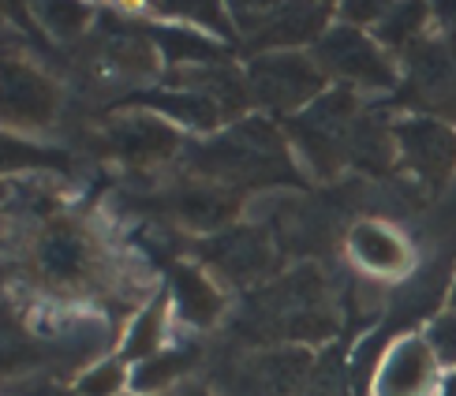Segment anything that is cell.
<instances>
[{
  "mask_svg": "<svg viewBox=\"0 0 456 396\" xmlns=\"http://www.w3.org/2000/svg\"><path fill=\"white\" fill-rule=\"evenodd\" d=\"M158 336H161V303L150 307V311L139 318V322H135V329H131V336H127L124 355H127V360H142V355H154Z\"/></svg>",
  "mask_w": 456,
  "mask_h": 396,
  "instance_id": "d6986e66",
  "label": "cell"
},
{
  "mask_svg": "<svg viewBox=\"0 0 456 396\" xmlns=\"http://www.w3.org/2000/svg\"><path fill=\"white\" fill-rule=\"evenodd\" d=\"M195 363V352L187 348V352H168V355H158V360H146L135 374V385L139 389H165V385H173L180 374Z\"/></svg>",
  "mask_w": 456,
  "mask_h": 396,
  "instance_id": "e0dca14e",
  "label": "cell"
},
{
  "mask_svg": "<svg viewBox=\"0 0 456 396\" xmlns=\"http://www.w3.org/2000/svg\"><path fill=\"white\" fill-rule=\"evenodd\" d=\"M449 258L452 255H438L401 295H396V322H408V318H419V314L438 307L442 288H445V277H449Z\"/></svg>",
  "mask_w": 456,
  "mask_h": 396,
  "instance_id": "7c38bea8",
  "label": "cell"
},
{
  "mask_svg": "<svg viewBox=\"0 0 456 396\" xmlns=\"http://www.w3.org/2000/svg\"><path fill=\"white\" fill-rule=\"evenodd\" d=\"M161 45L168 49L173 61H214V45L202 42L199 34H187V30H168L161 34Z\"/></svg>",
  "mask_w": 456,
  "mask_h": 396,
  "instance_id": "ffe728a7",
  "label": "cell"
},
{
  "mask_svg": "<svg viewBox=\"0 0 456 396\" xmlns=\"http://www.w3.org/2000/svg\"><path fill=\"white\" fill-rule=\"evenodd\" d=\"M176 210L191 224H199V229H214V224L232 217L236 206H232V198H228V195L210 191V187H199V191H183L176 198Z\"/></svg>",
  "mask_w": 456,
  "mask_h": 396,
  "instance_id": "2e32d148",
  "label": "cell"
},
{
  "mask_svg": "<svg viewBox=\"0 0 456 396\" xmlns=\"http://www.w3.org/2000/svg\"><path fill=\"white\" fill-rule=\"evenodd\" d=\"M187 396H206V392H199V389H191V392H187Z\"/></svg>",
  "mask_w": 456,
  "mask_h": 396,
  "instance_id": "d4e9b609",
  "label": "cell"
},
{
  "mask_svg": "<svg viewBox=\"0 0 456 396\" xmlns=\"http://www.w3.org/2000/svg\"><path fill=\"white\" fill-rule=\"evenodd\" d=\"M37 165L64 168L68 158L49 154V150H34V146H27V142H15V139L0 135V173H19V168H37Z\"/></svg>",
  "mask_w": 456,
  "mask_h": 396,
  "instance_id": "ac0fdd59",
  "label": "cell"
},
{
  "mask_svg": "<svg viewBox=\"0 0 456 396\" xmlns=\"http://www.w3.org/2000/svg\"><path fill=\"white\" fill-rule=\"evenodd\" d=\"M243 333L262 336H296V341H318L333 333V314L326 307V288L314 270H299L296 277L258 292L251 314L243 318Z\"/></svg>",
  "mask_w": 456,
  "mask_h": 396,
  "instance_id": "6da1fadb",
  "label": "cell"
},
{
  "mask_svg": "<svg viewBox=\"0 0 456 396\" xmlns=\"http://www.w3.org/2000/svg\"><path fill=\"white\" fill-rule=\"evenodd\" d=\"M311 360L303 352H270L224 374V396H296L307 382Z\"/></svg>",
  "mask_w": 456,
  "mask_h": 396,
  "instance_id": "3957f363",
  "label": "cell"
},
{
  "mask_svg": "<svg viewBox=\"0 0 456 396\" xmlns=\"http://www.w3.org/2000/svg\"><path fill=\"white\" fill-rule=\"evenodd\" d=\"M419 19H423V8H396L386 23H382V37L386 42H408V37L415 34V27H419Z\"/></svg>",
  "mask_w": 456,
  "mask_h": 396,
  "instance_id": "7402d4cb",
  "label": "cell"
},
{
  "mask_svg": "<svg viewBox=\"0 0 456 396\" xmlns=\"http://www.w3.org/2000/svg\"><path fill=\"white\" fill-rule=\"evenodd\" d=\"M173 285H176V303H180V311H183L187 322L210 326L214 318L221 314V295L214 292V285H210V280H206L202 273H195V270H176Z\"/></svg>",
  "mask_w": 456,
  "mask_h": 396,
  "instance_id": "9a60e30c",
  "label": "cell"
},
{
  "mask_svg": "<svg viewBox=\"0 0 456 396\" xmlns=\"http://www.w3.org/2000/svg\"><path fill=\"white\" fill-rule=\"evenodd\" d=\"M434 360L423 341H404L396 344L378 374V392L382 396H427L434 385Z\"/></svg>",
  "mask_w": 456,
  "mask_h": 396,
  "instance_id": "9c48e42d",
  "label": "cell"
},
{
  "mask_svg": "<svg viewBox=\"0 0 456 396\" xmlns=\"http://www.w3.org/2000/svg\"><path fill=\"white\" fill-rule=\"evenodd\" d=\"M251 86L258 101L273 109H296L318 93L322 75L303 56H262L251 68Z\"/></svg>",
  "mask_w": 456,
  "mask_h": 396,
  "instance_id": "5b68a950",
  "label": "cell"
},
{
  "mask_svg": "<svg viewBox=\"0 0 456 396\" xmlns=\"http://www.w3.org/2000/svg\"><path fill=\"white\" fill-rule=\"evenodd\" d=\"M202 255L214 262V266L228 277V280H255L273 266V247L270 239L255 229H236L224 232L214 243H206Z\"/></svg>",
  "mask_w": 456,
  "mask_h": 396,
  "instance_id": "ba28073f",
  "label": "cell"
},
{
  "mask_svg": "<svg viewBox=\"0 0 456 396\" xmlns=\"http://www.w3.org/2000/svg\"><path fill=\"white\" fill-rule=\"evenodd\" d=\"M430 344H434V352H438V360H442V363H456V311L434 322V329H430Z\"/></svg>",
  "mask_w": 456,
  "mask_h": 396,
  "instance_id": "603a6c76",
  "label": "cell"
},
{
  "mask_svg": "<svg viewBox=\"0 0 456 396\" xmlns=\"http://www.w3.org/2000/svg\"><path fill=\"white\" fill-rule=\"evenodd\" d=\"M120 385V367H98L83 378V396H112Z\"/></svg>",
  "mask_w": 456,
  "mask_h": 396,
  "instance_id": "cb8c5ba5",
  "label": "cell"
},
{
  "mask_svg": "<svg viewBox=\"0 0 456 396\" xmlns=\"http://www.w3.org/2000/svg\"><path fill=\"white\" fill-rule=\"evenodd\" d=\"M318 61L330 71L345 75L352 83L363 86H393V68L386 64V56L378 53L355 27H337L322 37L318 45Z\"/></svg>",
  "mask_w": 456,
  "mask_h": 396,
  "instance_id": "277c9868",
  "label": "cell"
},
{
  "mask_svg": "<svg viewBox=\"0 0 456 396\" xmlns=\"http://www.w3.org/2000/svg\"><path fill=\"white\" fill-rule=\"evenodd\" d=\"M258 42L262 45H289L314 37L326 23V8H262Z\"/></svg>",
  "mask_w": 456,
  "mask_h": 396,
  "instance_id": "8fae6325",
  "label": "cell"
},
{
  "mask_svg": "<svg viewBox=\"0 0 456 396\" xmlns=\"http://www.w3.org/2000/svg\"><path fill=\"white\" fill-rule=\"evenodd\" d=\"M109 142L117 146V154L127 158V161H161L176 150L173 131H168L165 124H158V120H146V117L112 124Z\"/></svg>",
  "mask_w": 456,
  "mask_h": 396,
  "instance_id": "30bf717a",
  "label": "cell"
},
{
  "mask_svg": "<svg viewBox=\"0 0 456 396\" xmlns=\"http://www.w3.org/2000/svg\"><path fill=\"white\" fill-rule=\"evenodd\" d=\"M37 15H42L56 34H75L83 27L86 8L83 4H42V8H37Z\"/></svg>",
  "mask_w": 456,
  "mask_h": 396,
  "instance_id": "44dd1931",
  "label": "cell"
},
{
  "mask_svg": "<svg viewBox=\"0 0 456 396\" xmlns=\"http://www.w3.org/2000/svg\"><path fill=\"white\" fill-rule=\"evenodd\" d=\"M195 165L202 173L221 180H292V165L284 161L277 135L265 124H243L232 135L217 139L214 146L195 150Z\"/></svg>",
  "mask_w": 456,
  "mask_h": 396,
  "instance_id": "7a4b0ae2",
  "label": "cell"
},
{
  "mask_svg": "<svg viewBox=\"0 0 456 396\" xmlns=\"http://www.w3.org/2000/svg\"><path fill=\"white\" fill-rule=\"evenodd\" d=\"M352 251L370 270H401L408 262L404 243L396 239L389 229H382V224H359V229L352 232Z\"/></svg>",
  "mask_w": 456,
  "mask_h": 396,
  "instance_id": "5bb4252c",
  "label": "cell"
},
{
  "mask_svg": "<svg viewBox=\"0 0 456 396\" xmlns=\"http://www.w3.org/2000/svg\"><path fill=\"white\" fill-rule=\"evenodd\" d=\"M56 109V90L49 79L23 64H0V120L8 124H49Z\"/></svg>",
  "mask_w": 456,
  "mask_h": 396,
  "instance_id": "8992f818",
  "label": "cell"
},
{
  "mask_svg": "<svg viewBox=\"0 0 456 396\" xmlns=\"http://www.w3.org/2000/svg\"><path fill=\"white\" fill-rule=\"evenodd\" d=\"M42 266L56 280H75L86 270V243H83V236L75 229H68V224H56V229L42 239Z\"/></svg>",
  "mask_w": 456,
  "mask_h": 396,
  "instance_id": "4fadbf2b",
  "label": "cell"
},
{
  "mask_svg": "<svg viewBox=\"0 0 456 396\" xmlns=\"http://www.w3.org/2000/svg\"><path fill=\"white\" fill-rule=\"evenodd\" d=\"M396 142H401L408 165L430 183H442L452 173L456 161V139L452 131L438 120H408L396 127Z\"/></svg>",
  "mask_w": 456,
  "mask_h": 396,
  "instance_id": "52a82bcc",
  "label": "cell"
}]
</instances>
